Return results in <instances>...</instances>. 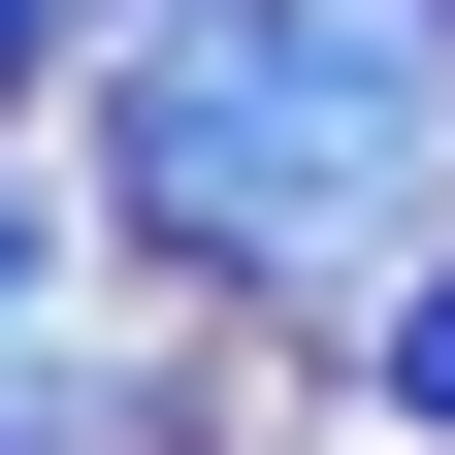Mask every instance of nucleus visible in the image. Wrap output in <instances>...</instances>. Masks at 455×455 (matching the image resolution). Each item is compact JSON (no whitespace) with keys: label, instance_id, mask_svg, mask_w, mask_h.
<instances>
[{"label":"nucleus","instance_id":"obj_1","mask_svg":"<svg viewBox=\"0 0 455 455\" xmlns=\"http://www.w3.org/2000/svg\"><path fill=\"white\" fill-rule=\"evenodd\" d=\"M455 0H98V228L196 293H423Z\"/></svg>","mask_w":455,"mask_h":455},{"label":"nucleus","instance_id":"obj_5","mask_svg":"<svg viewBox=\"0 0 455 455\" xmlns=\"http://www.w3.org/2000/svg\"><path fill=\"white\" fill-rule=\"evenodd\" d=\"M33 66H66V0H0V98H33Z\"/></svg>","mask_w":455,"mask_h":455},{"label":"nucleus","instance_id":"obj_3","mask_svg":"<svg viewBox=\"0 0 455 455\" xmlns=\"http://www.w3.org/2000/svg\"><path fill=\"white\" fill-rule=\"evenodd\" d=\"M0 455H163V390H0Z\"/></svg>","mask_w":455,"mask_h":455},{"label":"nucleus","instance_id":"obj_4","mask_svg":"<svg viewBox=\"0 0 455 455\" xmlns=\"http://www.w3.org/2000/svg\"><path fill=\"white\" fill-rule=\"evenodd\" d=\"M390 325V423H455V260H423V293H358Z\"/></svg>","mask_w":455,"mask_h":455},{"label":"nucleus","instance_id":"obj_2","mask_svg":"<svg viewBox=\"0 0 455 455\" xmlns=\"http://www.w3.org/2000/svg\"><path fill=\"white\" fill-rule=\"evenodd\" d=\"M66 228H98V196H33V163H0V358H33V293H66Z\"/></svg>","mask_w":455,"mask_h":455}]
</instances>
